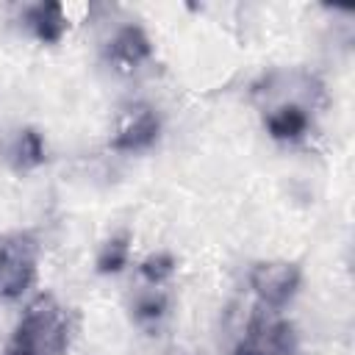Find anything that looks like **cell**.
<instances>
[{
	"label": "cell",
	"instance_id": "6da1fadb",
	"mask_svg": "<svg viewBox=\"0 0 355 355\" xmlns=\"http://www.w3.org/2000/svg\"><path fill=\"white\" fill-rule=\"evenodd\" d=\"M67 341H69V324L64 308L50 294H42L25 308L17 333L11 338V347L28 355H64Z\"/></svg>",
	"mask_w": 355,
	"mask_h": 355
},
{
	"label": "cell",
	"instance_id": "7a4b0ae2",
	"mask_svg": "<svg viewBox=\"0 0 355 355\" xmlns=\"http://www.w3.org/2000/svg\"><path fill=\"white\" fill-rule=\"evenodd\" d=\"M233 355H300L297 333L275 308H255Z\"/></svg>",
	"mask_w": 355,
	"mask_h": 355
},
{
	"label": "cell",
	"instance_id": "3957f363",
	"mask_svg": "<svg viewBox=\"0 0 355 355\" xmlns=\"http://www.w3.org/2000/svg\"><path fill=\"white\" fill-rule=\"evenodd\" d=\"M39 247L25 233L0 236V297H19L36 277Z\"/></svg>",
	"mask_w": 355,
	"mask_h": 355
},
{
	"label": "cell",
	"instance_id": "277c9868",
	"mask_svg": "<svg viewBox=\"0 0 355 355\" xmlns=\"http://www.w3.org/2000/svg\"><path fill=\"white\" fill-rule=\"evenodd\" d=\"M300 266L291 261H261L250 269V288L263 308H283L300 288Z\"/></svg>",
	"mask_w": 355,
	"mask_h": 355
},
{
	"label": "cell",
	"instance_id": "5b68a950",
	"mask_svg": "<svg viewBox=\"0 0 355 355\" xmlns=\"http://www.w3.org/2000/svg\"><path fill=\"white\" fill-rule=\"evenodd\" d=\"M158 130H161V122H158L155 111L147 108V105H141V108L130 111L128 122H125V125L116 130V136L111 139V147H114V150H122V153L147 150L150 144H155Z\"/></svg>",
	"mask_w": 355,
	"mask_h": 355
},
{
	"label": "cell",
	"instance_id": "8992f818",
	"mask_svg": "<svg viewBox=\"0 0 355 355\" xmlns=\"http://www.w3.org/2000/svg\"><path fill=\"white\" fill-rule=\"evenodd\" d=\"M153 55V44L147 39V33L139 25H125L108 47V61L119 69V72H130L136 69L141 61H147Z\"/></svg>",
	"mask_w": 355,
	"mask_h": 355
},
{
	"label": "cell",
	"instance_id": "52a82bcc",
	"mask_svg": "<svg viewBox=\"0 0 355 355\" xmlns=\"http://www.w3.org/2000/svg\"><path fill=\"white\" fill-rule=\"evenodd\" d=\"M25 19H28L31 31L36 33V39L44 44L61 42V36L67 33V25H69L61 3H36L25 11Z\"/></svg>",
	"mask_w": 355,
	"mask_h": 355
},
{
	"label": "cell",
	"instance_id": "ba28073f",
	"mask_svg": "<svg viewBox=\"0 0 355 355\" xmlns=\"http://www.w3.org/2000/svg\"><path fill=\"white\" fill-rule=\"evenodd\" d=\"M266 130L272 139L294 141L308 130V114L300 105H283L266 116Z\"/></svg>",
	"mask_w": 355,
	"mask_h": 355
},
{
	"label": "cell",
	"instance_id": "9c48e42d",
	"mask_svg": "<svg viewBox=\"0 0 355 355\" xmlns=\"http://www.w3.org/2000/svg\"><path fill=\"white\" fill-rule=\"evenodd\" d=\"M8 158H11V164L17 169H33V166L44 164V141H42V136L36 130H31V128L19 130L14 144H11V150H8Z\"/></svg>",
	"mask_w": 355,
	"mask_h": 355
},
{
	"label": "cell",
	"instance_id": "30bf717a",
	"mask_svg": "<svg viewBox=\"0 0 355 355\" xmlns=\"http://www.w3.org/2000/svg\"><path fill=\"white\" fill-rule=\"evenodd\" d=\"M125 261H128V236L122 233V236H116V239H111V241L103 244V250L97 255V269L103 275L119 272L125 266Z\"/></svg>",
	"mask_w": 355,
	"mask_h": 355
},
{
	"label": "cell",
	"instance_id": "8fae6325",
	"mask_svg": "<svg viewBox=\"0 0 355 355\" xmlns=\"http://www.w3.org/2000/svg\"><path fill=\"white\" fill-rule=\"evenodd\" d=\"M139 272L144 275V280H147V283L158 286V283H164V280H166V277L175 272V258H172L169 252H155V255H147V258L141 261Z\"/></svg>",
	"mask_w": 355,
	"mask_h": 355
},
{
	"label": "cell",
	"instance_id": "7c38bea8",
	"mask_svg": "<svg viewBox=\"0 0 355 355\" xmlns=\"http://www.w3.org/2000/svg\"><path fill=\"white\" fill-rule=\"evenodd\" d=\"M164 311H166L164 294H147V297H139V302H136V316L141 322H155L164 316Z\"/></svg>",
	"mask_w": 355,
	"mask_h": 355
},
{
	"label": "cell",
	"instance_id": "4fadbf2b",
	"mask_svg": "<svg viewBox=\"0 0 355 355\" xmlns=\"http://www.w3.org/2000/svg\"><path fill=\"white\" fill-rule=\"evenodd\" d=\"M6 355H28V352H22V349H17V347L8 344V347H6Z\"/></svg>",
	"mask_w": 355,
	"mask_h": 355
}]
</instances>
